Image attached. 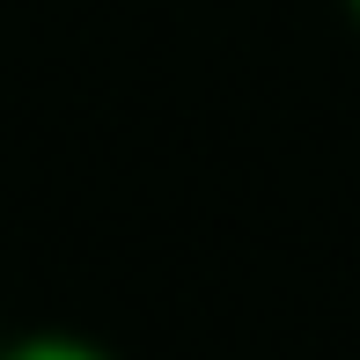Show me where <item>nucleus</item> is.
<instances>
[{
	"label": "nucleus",
	"mask_w": 360,
	"mask_h": 360,
	"mask_svg": "<svg viewBox=\"0 0 360 360\" xmlns=\"http://www.w3.org/2000/svg\"><path fill=\"white\" fill-rule=\"evenodd\" d=\"M0 360H118V353H103L96 338H74V331H30V338H8Z\"/></svg>",
	"instance_id": "nucleus-1"
},
{
	"label": "nucleus",
	"mask_w": 360,
	"mask_h": 360,
	"mask_svg": "<svg viewBox=\"0 0 360 360\" xmlns=\"http://www.w3.org/2000/svg\"><path fill=\"white\" fill-rule=\"evenodd\" d=\"M346 8H353V15H360V0H346Z\"/></svg>",
	"instance_id": "nucleus-2"
},
{
	"label": "nucleus",
	"mask_w": 360,
	"mask_h": 360,
	"mask_svg": "<svg viewBox=\"0 0 360 360\" xmlns=\"http://www.w3.org/2000/svg\"><path fill=\"white\" fill-rule=\"evenodd\" d=\"M0 346H8V338H0Z\"/></svg>",
	"instance_id": "nucleus-3"
}]
</instances>
